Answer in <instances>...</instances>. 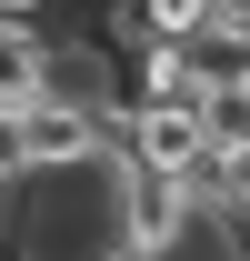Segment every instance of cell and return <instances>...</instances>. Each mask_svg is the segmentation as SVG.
<instances>
[{
  "label": "cell",
  "mask_w": 250,
  "mask_h": 261,
  "mask_svg": "<svg viewBox=\"0 0 250 261\" xmlns=\"http://www.w3.org/2000/svg\"><path fill=\"white\" fill-rule=\"evenodd\" d=\"M40 151H30V111H0V191H30Z\"/></svg>",
  "instance_id": "cell-2"
},
{
  "label": "cell",
  "mask_w": 250,
  "mask_h": 261,
  "mask_svg": "<svg viewBox=\"0 0 250 261\" xmlns=\"http://www.w3.org/2000/svg\"><path fill=\"white\" fill-rule=\"evenodd\" d=\"M200 191H210V211H230V221H250V141H240V151H220Z\"/></svg>",
  "instance_id": "cell-3"
},
{
  "label": "cell",
  "mask_w": 250,
  "mask_h": 261,
  "mask_svg": "<svg viewBox=\"0 0 250 261\" xmlns=\"http://www.w3.org/2000/svg\"><path fill=\"white\" fill-rule=\"evenodd\" d=\"M50 61H60V31H0V111H40Z\"/></svg>",
  "instance_id": "cell-1"
}]
</instances>
